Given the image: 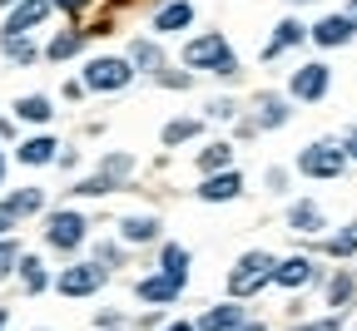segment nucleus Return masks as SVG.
Here are the masks:
<instances>
[{"label":"nucleus","instance_id":"f257e3e1","mask_svg":"<svg viewBox=\"0 0 357 331\" xmlns=\"http://www.w3.org/2000/svg\"><path fill=\"white\" fill-rule=\"evenodd\" d=\"M184 60L189 70H213V74H238L234 55H229V45H223V35H199L184 45Z\"/></svg>","mask_w":357,"mask_h":331},{"label":"nucleus","instance_id":"f03ea898","mask_svg":"<svg viewBox=\"0 0 357 331\" xmlns=\"http://www.w3.org/2000/svg\"><path fill=\"white\" fill-rule=\"evenodd\" d=\"M263 282H273V257H268V252H248V257L229 272V292H234V297H253Z\"/></svg>","mask_w":357,"mask_h":331},{"label":"nucleus","instance_id":"7ed1b4c3","mask_svg":"<svg viewBox=\"0 0 357 331\" xmlns=\"http://www.w3.org/2000/svg\"><path fill=\"white\" fill-rule=\"evenodd\" d=\"M84 232H89V223L79 213H50V223H45V243L60 248V252H75L84 243Z\"/></svg>","mask_w":357,"mask_h":331},{"label":"nucleus","instance_id":"20e7f679","mask_svg":"<svg viewBox=\"0 0 357 331\" xmlns=\"http://www.w3.org/2000/svg\"><path fill=\"white\" fill-rule=\"evenodd\" d=\"M342 163H347V154H342L337 144H307L303 159H298V168H303L307 178H337Z\"/></svg>","mask_w":357,"mask_h":331},{"label":"nucleus","instance_id":"39448f33","mask_svg":"<svg viewBox=\"0 0 357 331\" xmlns=\"http://www.w3.org/2000/svg\"><path fill=\"white\" fill-rule=\"evenodd\" d=\"M129 79H134L129 60H114V55L89 60V65H84V84H89V89H124Z\"/></svg>","mask_w":357,"mask_h":331},{"label":"nucleus","instance_id":"423d86ee","mask_svg":"<svg viewBox=\"0 0 357 331\" xmlns=\"http://www.w3.org/2000/svg\"><path fill=\"white\" fill-rule=\"evenodd\" d=\"M55 287H60L65 297H95V292L105 287V267H95V262L70 267V272H60V282H55Z\"/></svg>","mask_w":357,"mask_h":331},{"label":"nucleus","instance_id":"0eeeda50","mask_svg":"<svg viewBox=\"0 0 357 331\" xmlns=\"http://www.w3.org/2000/svg\"><path fill=\"white\" fill-rule=\"evenodd\" d=\"M55 6L50 0H20V6L10 10V20H6V40H25L35 25H45V15H50Z\"/></svg>","mask_w":357,"mask_h":331},{"label":"nucleus","instance_id":"6e6552de","mask_svg":"<svg viewBox=\"0 0 357 331\" xmlns=\"http://www.w3.org/2000/svg\"><path fill=\"white\" fill-rule=\"evenodd\" d=\"M328 84H333L328 65H303V70L293 74V94H298V99H323Z\"/></svg>","mask_w":357,"mask_h":331},{"label":"nucleus","instance_id":"1a4fd4ad","mask_svg":"<svg viewBox=\"0 0 357 331\" xmlns=\"http://www.w3.org/2000/svg\"><path fill=\"white\" fill-rule=\"evenodd\" d=\"M238 188H243V173H218V178H204V188H199V198L204 203H229V198H238Z\"/></svg>","mask_w":357,"mask_h":331},{"label":"nucleus","instance_id":"9d476101","mask_svg":"<svg viewBox=\"0 0 357 331\" xmlns=\"http://www.w3.org/2000/svg\"><path fill=\"white\" fill-rule=\"evenodd\" d=\"M178 287H184V282H174V277L154 272V277H144V282H139V297H144V302H154V307H169V302L178 297Z\"/></svg>","mask_w":357,"mask_h":331},{"label":"nucleus","instance_id":"9b49d317","mask_svg":"<svg viewBox=\"0 0 357 331\" xmlns=\"http://www.w3.org/2000/svg\"><path fill=\"white\" fill-rule=\"evenodd\" d=\"M273 282H278V287H303V282H312V262H307V257L273 262Z\"/></svg>","mask_w":357,"mask_h":331},{"label":"nucleus","instance_id":"f8f14e48","mask_svg":"<svg viewBox=\"0 0 357 331\" xmlns=\"http://www.w3.org/2000/svg\"><path fill=\"white\" fill-rule=\"evenodd\" d=\"M243 326V307H213V312H204V321L194 326V331H238Z\"/></svg>","mask_w":357,"mask_h":331},{"label":"nucleus","instance_id":"ddd939ff","mask_svg":"<svg viewBox=\"0 0 357 331\" xmlns=\"http://www.w3.org/2000/svg\"><path fill=\"white\" fill-rule=\"evenodd\" d=\"M357 30L347 25V15H328V20H318V25H312V40H318V45H347Z\"/></svg>","mask_w":357,"mask_h":331},{"label":"nucleus","instance_id":"4468645a","mask_svg":"<svg viewBox=\"0 0 357 331\" xmlns=\"http://www.w3.org/2000/svg\"><path fill=\"white\" fill-rule=\"evenodd\" d=\"M189 20H194V6H189V0H174V6H164V10L154 15L159 35H169V30H184Z\"/></svg>","mask_w":357,"mask_h":331},{"label":"nucleus","instance_id":"2eb2a0df","mask_svg":"<svg viewBox=\"0 0 357 331\" xmlns=\"http://www.w3.org/2000/svg\"><path fill=\"white\" fill-rule=\"evenodd\" d=\"M154 238H159L154 218H124L119 223V243H154Z\"/></svg>","mask_w":357,"mask_h":331},{"label":"nucleus","instance_id":"dca6fc26","mask_svg":"<svg viewBox=\"0 0 357 331\" xmlns=\"http://www.w3.org/2000/svg\"><path fill=\"white\" fill-rule=\"evenodd\" d=\"M288 227H298V232H323V208H318V203H293V208H288Z\"/></svg>","mask_w":357,"mask_h":331},{"label":"nucleus","instance_id":"f3484780","mask_svg":"<svg viewBox=\"0 0 357 331\" xmlns=\"http://www.w3.org/2000/svg\"><path fill=\"white\" fill-rule=\"evenodd\" d=\"M55 138L50 134H40V138H25V144H20V163H50L55 159Z\"/></svg>","mask_w":357,"mask_h":331},{"label":"nucleus","instance_id":"a211bd4d","mask_svg":"<svg viewBox=\"0 0 357 331\" xmlns=\"http://www.w3.org/2000/svg\"><path fill=\"white\" fill-rule=\"evenodd\" d=\"M258 124L253 129H278V124H288V104L278 99V94H263V99H258Z\"/></svg>","mask_w":357,"mask_h":331},{"label":"nucleus","instance_id":"6ab92c4d","mask_svg":"<svg viewBox=\"0 0 357 331\" xmlns=\"http://www.w3.org/2000/svg\"><path fill=\"white\" fill-rule=\"evenodd\" d=\"M159 272H164V277H174V282H184V277H189V252L178 248V243H169V248H164V257H159Z\"/></svg>","mask_w":357,"mask_h":331},{"label":"nucleus","instance_id":"aec40b11","mask_svg":"<svg viewBox=\"0 0 357 331\" xmlns=\"http://www.w3.org/2000/svg\"><path fill=\"white\" fill-rule=\"evenodd\" d=\"M134 65H144V70H154V74H159V70H164L159 45H149V40H134V45H129V70H134Z\"/></svg>","mask_w":357,"mask_h":331},{"label":"nucleus","instance_id":"412c9836","mask_svg":"<svg viewBox=\"0 0 357 331\" xmlns=\"http://www.w3.org/2000/svg\"><path fill=\"white\" fill-rule=\"evenodd\" d=\"M10 218H30V213H40L45 208V193H40V188H20V193H10Z\"/></svg>","mask_w":357,"mask_h":331},{"label":"nucleus","instance_id":"4be33fe9","mask_svg":"<svg viewBox=\"0 0 357 331\" xmlns=\"http://www.w3.org/2000/svg\"><path fill=\"white\" fill-rule=\"evenodd\" d=\"M15 114H20L25 124H45V119H50L55 109H50V99H45V94H25V99L15 104Z\"/></svg>","mask_w":357,"mask_h":331},{"label":"nucleus","instance_id":"5701e85b","mask_svg":"<svg viewBox=\"0 0 357 331\" xmlns=\"http://www.w3.org/2000/svg\"><path fill=\"white\" fill-rule=\"evenodd\" d=\"M20 282H25V292H45L50 287V272H45V262H35V257H20Z\"/></svg>","mask_w":357,"mask_h":331},{"label":"nucleus","instance_id":"b1692460","mask_svg":"<svg viewBox=\"0 0 357 331\" xmlns=\"http://www.w3.org/2000/svg\"><path fill=\"white\" fill-rule=\"evenodd\" d=\"M298 40H303V25H298V20H283V25H278V35L268 40V60H273V55H283L288 45H298Z\"/></svg>","mask_w":357,"mask_h":331},{"label":"nucleus","instance_id":"393cba45","mask_svg":"<svg viewBox=\"0 0 357 331\" xmlns=\"http://www.w3.org/2000/svg\"><path fill=\"white\" fill-rule=\"evenodd\" d=\"M79 45H84V30H65V35L50 40V50H45V55H50V60H70Z\"/></svg>","mask_w":357,"mask_h":331},{"label":"nucleus","instance_id":"a878e982","mask_svg":"<svg viewBox=\"0 0 357 331\" xmlns=\"http://www.w3.org/2000/svg\"><path fill=\"white\" fill-rule=\"evenodd\" d=\"M199 129H204L199 119H174V124L164 129V144H184V138H194Z\"/></svg>","mask_w":357,"mask_h":331},{"label":"nucleus","instance_id":"bb28decb","mask_svg":"<svg viewBox=\"0 0 357 331\" xmlns=\"http://www.w3.org/2000/svg\"><path fill=\"white\" fill-rule=\"evenodd\" d=\"M229 159H234L229 144H208V149L199 154V168H229Z\"/></svg>","mask_w":357,"mask_h":331},{"label":"nucleus","instance_id":"cd10ccee","mask_svg":"<svg viewBox=\"0 0 357 331\" xmlns=\"http://www.w3.org/2000/svg\"><path fill=\"white\" fill-rule=\"evenodd\" d=\"M328 302H333V307H347V302H352V277H347V272H337V277H333Z\"/></svg>","mask_w":357,"mask_h":331},{"label":"nucleus","instance_id":"c85d7f7f","mask_svg":"<svg viewBox=\"0 0 357 331\" xmlns=\"http://www.w3.org/2000/svg\"><path fill=\"white\" fill-rule=\"evenodd\" d=\"M15 267H20V248H15L10 238H0V282H6Z\"/></svg>","mask_w":357,"mask_h":331},{"label":"nucleus","instance_id":"c756f323","mask_svg":"<svg viewBox=\"0 0 357 331\" xmlns=\"http://www.w3.org/2000/svg\"><path fill=\"white\" fill-rule=\"evenodd\" d=\"M0 45H6V55H10L15 65H30V60L40 55V50H35V45H30V40H0Z\"/></svg>","mask_w":357,"mask_h":331},{"label":"nucleus","instance_id":"7c9ffc66","mask_svg":"<svg viewBox=\"0 0 357 331\" xmlns=\"http://www.w3.org/2000/svg\"><path fill=\"white\" fill-rule=\"evenodd\" d=\"M328 252H333V257H347V252H357V223H352L347 232H337V238L328 243Z\"/></svg>","mask_w":357,"mask_h":331},{"label":"nucleus","instance_id":"2f4dec72","mask_svg":"<svg viewBox=\"0 0 357 331\" xmlns=\"http://www.w3.org/2000/svg\"><path fill=\"white\" fill-rule=\"evenodd\" d=\"M109 188H114V183H109V178L100 173V178H84V183L75 188V193H79V198H105V193H109Z\"/></svg>","mask_w":357,"mask_h":331},{"label":"nucleus","instance_id":"473e14b6","mask_svg":"<svg viewBox=\"0 0 357 331\" xmlns=\"http://www.w3.org/2000/svg\"><path fill=\"white\" fill-rule=\"evenodd\" d=\"M154 79H159V84H169V89H189V74H178V70H159Z\"/></svg>","mask_w":357,"mask_h":331},{"label":"nucleus","instance_id":"72a5a7b5","mask_svg":"<svg viewBox=\"0 0 357 331\" xmlns=\"http://www.w3.org/2000/svg\"><path fill=\"white\" fill-rule=\"evenodd\" d=\"M298 331H337V316H328V321H312V326H298Z\"/></svg>","mask_w":357,"mask_h":331},{"label":"nucleus","instance_id":"f704fd0d","mask_svg":"<svg viewBox=\"0 0 357 331\" xmlns=\"http://www.w3.org/2000/svg\"><path fill=\"white\" fill-rule=\"evenodd\" d=\"M6 227H15V218H10V208H6V203H0V232H6Z\"/></svg>","mask_w":357,"mask_h":331},{"label":"nucleus","instance_id":"c9c22d12","mask_svg":"<svg viewBox=\"0 0 357 331\" xmlns=\"http://www.w3.org/2000/svg\"><path fill=\"white\" fill-rule=\"evenodd\" d=\"M50 6H60V10H79L84 0H50Z\"/></svg>","mask_w":357,"mask_h":331},{"label":"nucleus","instance_id":"e433bc0d","mask_svg":"<svg viewBox=\"0 0 357 331\" xmlns=\"http://www.w3.org/2000/svg\"><path fill=\"white\" fill-rule=\"evenodd\" d=\"M347 154H352V159H357V134H347Z\"/></svg>","mask_w":357,"mask_h":331},{"label":"nucleus","instance_id":"4c0bfd02","mask_svg":"<svg viewBox=\"0 0 357 331\" xmlns=\"http://www.w3.org/2000/svg\"><path fill=\"white\" fill-rule=\"evenodd\" d=\"M347 25H352V30H357V0H352V10H347Z\"/></svg>","mask_w":357,"mask_h":331},{"label":"nucleus","instance_id":"58836bf2","mask_svg":"<svg viewBox=\"0 0 357 331\" xmlns=\"http://www.w3.org/2000/svg\"><path fill=\"white\" fill-rule=\"evenodd\" d=\"M169 331H194V326H189V321H174V326H169Z\"/></svg>","mask_w":357,"mask_h":331},{"label":"nucleus","instance_id":"ea45409f","mask_svg":"<svg viewBox=\"0 0 357 331\" xmlns=\"http://www.w3.org/2000/svg\"><path fill=\"white\" fill-rule=\"evenodd\" d=\"M0 134H6V138H10V119H0Z\"/></svg>","mask_w":357,"mask_h":331},{"label":"nucleus","instance_id":"a19ab883","mask_svg":"<svg viewBox=\"0 0 357 331\" xmlns=\"http://www.w3.org/2000/svg\"><path fill=\"white\" fill-rule=\"evenodd\" d=\"M6 321H10V316H6V307H0V331H6Z\"/></svg>","mask_w":357,"mask_h":331},{"label":"nucleus","instance_id":"79ce46f5","mask_svg":"<svg viewBox=\"0 0 357 331\" xmlns=\"http://www.w3.org/2000/svg\"><path fill=\"white\" fill-rule=\"evenodd\" d=\"M238 331H268V326H238Z\"/></svg>","mask_w":357,"mask_h":331},{"label":"nucleus","instance_id":"37998d69","mask_svg":"<svg viewBox=\"0 0 357 331\" xmlns=\"http://www.w3.org/2000/svg\"><path fill=\"white\" fill-rule=\"evenodd\" d=\"M0 178H6V154H0Z\"/></svg>","mask_w":357,"mask_h":331},{"label":"nucleus","instance_id":"c03bdc74","mask_svg":"<svg viewBox=\"0 0 357 331\" xmlns=\"http://www.w3.org/2000/svg\"><path fill=\"white\" fill-rule=\"evenodd\" d=\"M0 6H20V0H0Z\"/></svg>","mask_w":357,"mask_h":331}]
</instances>
